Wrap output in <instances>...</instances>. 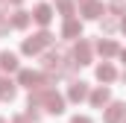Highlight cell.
<instances>
[{
    "label": "cell",
    "instance_id": "1",
    "mask_svg": "<svg viewBox=\"0 0 126 123\" xmlns=\"http://www.w3.org/2000/svg\"><path fill=\"white\" fill-rule=\"evenodd\" d=\"M50 44H53V35L44 30V32H38V35H32V38H27L21 50H24L27 56H35V53H41V47H50Z\"/></svg>",
    "mask_w": 126,
    "mask_h": 123
},
{
    "label": "cell",
    "instance_id": "2",
    "mask_svg": "<svg viewBox=\"0 0 126 123\" xmlns=\"http://www.w3.org/2000/svg\"><path fill=\"white\" fill-rule=\"evenodd\" d=\"M73 59H76V64H88L91 62V44L88 41H79L73 47Z\"/></svg>",
    "mask_w": 126,
    "mask_h": 123
},
{
    "label": "cell",
    "instance_id": "3",
    "mask_svg": "<svg viewBox=\"0 0 126 123\" xmlns=\"http://www.w3.org/2000/svg\"><path fill=\"white\" fill-rule=\"evenodd\" d=\"M126 117V106L123 103H111L109 111H106V123H120Z\"/></svg>",
    "mask_w": 126,
    "mask_h": 123
},
{
    "label": "cell",
    "instance_id": "4",
    "mask_svg": "<svg viewBox=\"0 0 126 123\" xmlns=\"http://www.w3.org/2000/svg\"><path fill=\"white\" fill-rule=\"evenodd\" d=\"M32 18H35V21H38V24L44 27V24H50V18H53V9H50L47 3H38V6H35V15H32Z\"/></svg>",
    "mask_w": 126,
    "mask_h": 123
},
{
    "label": "cell",
    "instance_id": "5",
    "mask_svg": "<svg viewBox=\"0 0 126 123\" xmlns=\"http://www.w3.org/2000/svg\"><path fill=\"white\" fill-rule=\"evenodd\" d=\"M15 94H18V88H15V82L12 79H0V100H15Z\"/></svg>",
    "mask_w": 126,
    "mask_h": 123
},
{
    "label": "cell",
    "instance_id": "6",
    "mask_svg": "<svg viewBox=\"0 0 126 123\" xmlns=\"http://www.w3.org/2000/svg\"><path fill=\"white\" fill-rule=\"evenodd\" d=\"M109 100H111V91H109V88H97V91L91 94V106H94V108H100V106H106Z\"/></svg>",
    "mask_w": 126,
    "mask_h": 123
},
{
    "label": "cell",
    "instance_id": "7",
    "mask_svg": "<svg viewBox=\"0 0 126 123\" xmlns=\"http://www.w3.org/2000/svg\"><path fill=\"white\" fill-rule=\"evenodd\" d=\"M67 97H70L73 103L85 100V97H88V85H85V82H73V85H70V94H67Z\"/></svg>",
    "mask_w": 126,
    "mask_h": 123
},
{
    "label": "cell",
    "instance_id": "8",
    "mask_svg": "<svg viewBox=\"0 0 126 123\" xmlns=\"http://www.w3.org/2000/svg\"><path fill=\"white\" fill-rule=\"evenodd\" d=\"M82 15H85V18H100V15H103V3H97V0L85 3V6H82Z\"/></svg>",
    "mask_w": 126,
    "mask_h": 123
},
{
    "label": "cell",
    "instance_id": "9",
    "mask_svg": "<svg viewBox=\"0 0 126 123\" xmlns=\"http://www.w3.org/2000/svg\"><path fill=\"white\" fill-rule=\"evenodd\" d=\"M0 67L3 70H18V56L15 53H0Z\"/></svg>",
    "mask_w": 126,
    "mask_h": 123
},
{
    "label": "cell",
    "instance_id": "10",
    "mask_svg": "<svg viewBox=\"0 0 126 123\" xmlns=\"http://www.w3.org/2000/svg\"><path fill=\"white\" fill-rule=\"evenodd\" d=\"M114 76H117V73H114L111 64H100V67H97V79H100V82H111Z\"/></svg>",
    "mask_w": 126,
    "mask_h": 123
},
{
    "label": "cell",
    "instance_id": "11",
    "mask_svg": "<svg viewBox=\"0 0 126 123\" xmlns=\"http://www.w3.org/2000/svg\"><path fill=\"white\" fill-rule=\"evenodd\" d=\"M97 50H100V56H103V59H109V56H114V53H117V44H114V41H100V44H97Z\"/></svg>",
    "mask_w": 126,
    "mask_h": 123
},
{
    "label": "cell",
    "instance_id": "12",
    "mask_svg": "<svg viewBox=\"0 0 126 123\" xmlns=\"http://www.w3.org/2000/svg\"><path fill=\"white\" fill-rule=\"evenodd\" d=\"M79 32H82L79 21H67V24H64V30H62V35H64V38H76Z\"/></svg>",
    "mask_w": 126,
    "mask_h": 123
},
{
    "label": "cell",
    "instance_id": "13",
    "mask_svg": "<svg viewBox=\"0 0 126 123\" xmlns=\"http://www.w3.org/2000/svg\"><path fill=\"white\" fill-rule=\"evenodd\" d=\"M30 24V15L27 12H15V18H12V27H18V30H24Z\"/></svg>",
    "mask_w": 126,
    "mask_h": 123
},
{
    "label": "cell",
    "instance_id": "14",
    "mask_svg": "<svg viewBox=\"0 0 126 123\" xmlns=\"http://www.w3.org/2000/svg\"><path fill=\"white\" fill-rule=\"evenodd\" d=\"M59 9H62V15H70L73 12V0H59Z\"/></svg>",
    "mask_w": 126,
    "mask_h": 123
},
{
    "label": "cell",
    "instance_id": "15",
    "mask_svg": "<svg viewBox=\"0 0 126 123\" xmlns=\"http://www.w3.org/2000/svg\"><path fill=\"white\" fill-rule=\"evenodd\" d=\"M114 15H123V0H111V6H109Z\"/></svg>",
    "mask_w": 126,
    "mask_h": 123
},
{
    "label": "cell",
    "instance_id": "16",
    "mask_svg": "<svg viewBox=\"0 0 126 123\" xmlns=\"http://www.w3.org/2000/svg\"><path fill=\"white\" fill-rule=\"evenodd\" d=\"M114 27H117V24H114L111 18H106V21H103V32H111V30H114Z\"/></svg>",
    "mask_w": 126,
    "mask_h": 123
},
{
    "label": "cell",
    "instance_id": "17",
    "mask_svg": "<svg viewBox=\"0 0 126 123\" xmlns=\"http://www.w3.org/2000/svg\"><path fill=\"white\" fill-rule=\"evenodd\" d=\"M9 9V0H0V18H3V12Z\"/></svg>",
    "mask_w": 126,
    "mask_h": 123
},
{
    "label": "cell",
    "instance_id": "18",
    "mask_svg": "<svg viewBox=\"0 0 126 123\" xmlns=\"http://www.w3.org/2000/svg\"><path fill=\"white\" fill-rule=\"evenodd\" d=\"M70 123H91V120H88V117H73Z\"/></svg>",
    "mask_w": 126,
    "mask_h": 123
},
{
    "label": "cell",
    "instance_id": "19",
    "mask_svg": "<svg viewBox=\"0 0 126 123\" xmlns=\"http://www.w3.org/2000/svg\"><path fill=\"white\" fill-rule=\"evenodd\" d=\"M15 123H27V117H15Z\"/></svg>",
    "mask_w": 126,
    "mask_h": 123
},
{
    "label": "cell",
    "instance_id": "20",
    "mask_svg": "<svg viewBox=\"0 0 126 123\" xmlns=\"http://www.w3.org/2000/svg\"><path fill=\"white\" fill-rule=\"evenodd\" d=\"M76 3H82V6H85V3H91V0H76Z\"/></svg>",
    "mask_w": 126,
    "mask_h": 123
},
{
    "label": "cell",
    "instance_id": "21",
    "mask_svg": "<svg viewBox=\"0 0 126 123\" xmlns=\"http://www.w3.org/2000/svg\"><path fill=\"white\" fill-rule=\"evenodd\" d=\"M120 27H123V32H126V18H123V24H120Z\"/></svg>",
    "mask_w": 126,
    "mask_h": 123
},
{
    "label": "cell",
    "instance_id": "22",
    "mask_svg": "<svg viewBox=\"0 0 126 123\" xmlns=\"http://www.w3.org/2000/svg\"><path fill=\"white\" fill-rule=\"evenodd\" d=\"M120 56H123V62H126V50H123V53H120Z\"/></svg>",
    "mask_w": 126,
    "mask_h": 123
},
{
    "label": "cell",
    "instance_id": "23",
    "mask_svg": "<svg viewBox=\"0 0 126 123\" xmlns=\"http://www.w3.org/2000/svg\"><path fill=\"white\" fill-rule=\"evenodd\" d=\"M9 3H21V0H9Z\"/></svg>",
    "mask_w": 126,
    "mask_h": 123
},
{
    "label": "cell",
    "instance_id": "24",
    "mask_svg": "<svg viewBox=\"0 0 126 123\" xmlns=\"http://www.w3.org/2000/svg\"><path fill=\"white\" fill-rule=\"evenodd\" d=\"M0 123H6V120H3V117H0Z\"/></svg>",
    "mask_w": 126,
    "mask_h": 123
},
{
    "label": "cell",
    "instance_id": "25",
    "mask_svg": "<svg viewBox=\"0 0 126 123\" xmlns=\"http://www.w3.org/2000/svg\"><path fill=\"white\" fill-rule=\"evenodd\" d=\"M123 82H126V73H123Z\"/></svg>",
    "mask_w": 126,
    "mask_h": 123
},
{
    "label": "cell",
    "instance_id": "26",
    "mask_svg": "<svg viewBox=\"0 0 126 123\" xmlns=\"http://www.w3.org/2000/svg\"><path fill=\"white\" fill-rule=\"evenodd\" d=\"M123 123H126V117H123Z\"/></svg>",
    "mask_w": 126,
    "mask_h": 123
}]
</instances>
